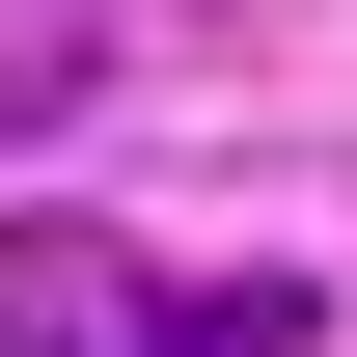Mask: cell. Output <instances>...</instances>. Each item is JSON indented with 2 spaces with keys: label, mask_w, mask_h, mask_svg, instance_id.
Segmentation results:
<instances>
[{
  "label": "cell",
  "mask_w": 357,
  "mask_h": 357,
  "mask_svg": "<svg viewBox=\"0 0 357 357\" xmlns=\"http://www.w3.org/2000/svg\"><path fill=\"white\" fill-rule=\"evenodd\" d=\"M0 357H137V248L110 220H28L0 248Z\"/></svg>",
  "instance_id": "cell-1"
},
{
  "label": "cell",
  "mask_w": 357,
  "mask_h": 357,
  "mask_svg": "<svg viewBox=\"0 0 357 357\" xmlns=\"http://www.w3.org/2000/svg\"><path fill=\"white\" fill-rule=\"evenodd\" d=\"M330 275H192V303H137V357H303Z\"/></svg>",
  "instance_id": "cell-2"
}]
</instances>
